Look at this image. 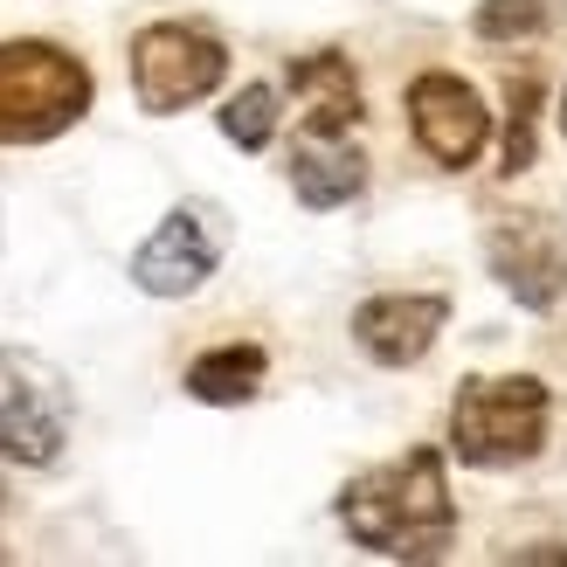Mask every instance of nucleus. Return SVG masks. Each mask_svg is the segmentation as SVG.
Listing matches in <instances>:
<instances>
[{
    "label": "nucleus",
    "instance_id": "obj_14",
    "mask_svg": "<svg viewBox=\"0 0 567 567\" xmlns=\"http://www.w3.org/2000/svg\"><path fill=\"white\" fill-rule=\"evenodd\" d=\"M533 125H540V76H513V125H505V174L533 166Z\"/></svg>",
    "mask_w": 567,
    "mask_h": 567
},
{
    "label": "nucleus",
    "instance_id": "obj_9",
    "mask_svg": "<svg viewBox=\"0 0 567 567\" xmlns=\"http://www.w3.org/2000/svg\"><path fill=\"white\" fill-rule=\"evenodd\" d=\"M492 277L513 291L519 305H533V311H547V305H560L567 298V264H560V243L540 229V221H498L492 229Z\"/></svg>",
    "mask_w": 567,
    "mask_h": 567
},
{
    "label": "nucleus",
    "instance_id": "obj_5",
    "mask_svg": "<svg viewBox=\"0 0 567 567\" xmlns=\"http://www.w3.org/2000/svg\"><path fill=\"white\" fill-rule=\"evenodd\" d=\"M221 249H229V221H221V208L187 202V208H174L146 243H138L132 284L146 298H187V291H202V284L215 277Z\"/></svg>",
    "mask_w": 567,
    "mask_h": 567
},
{
    "label": "nucleus",
    "instance_id": "obj_6",
    "mask_svg": "<svg viewBox=\"0 0 567 567\" xmlns=\"http://www.w3.org/2000/svg\"><path fill=\"white\" fill-rule=\"evenodd\" d=\"M70 436L63 381L28 353H0V457L14 464H55Z\"/></svg>",
    "mask_w": 567,
    "mask_h": 567
},
{
    "label": "nucleus",
    "instance_id": "obj_2",
    "mask_svg": "<svg viewBox=\"0 0 567 567\" xmlns=\"http://www.w3.org/2000/svg\"><path fill=\"white\" fill-rule=\"evenodd\" d=\"M91 111V70L55 42H0V146H42Z\"/></svg>",
    "mask_w": 567,
    "mask_h": 567
},
{
    "label": "nucleus",
    "instance_id": "obj_10",
    "mask_svg": "<svg viewBox=\"0 0 567 567\" xmlns=\"http://www.w3.org/2000/svg\"><path fill=\"white\" fill-rule=\"evenodd\" d=\"M291 187H298L305 208H347L367 187V159L347 132H305L298 159H291Z\"/></svg>",
    "mask_w": 567,
    "mask_h": 567
},
{
    "label": "nucleus",
    "instance_id": "obj_12",
    "mask_svg": "<svg viewBox=\"0 0 567 567\" xmlns=\"http://www.w3.org/2000/svg\"><path fill=\"white\" fill-rule=\"evenodd\" d=\"M264 381V347H215L187 367V394L194 402H208V409H236L249 402Z\"/></svg>",
    "mask_w": 567,
    "mask_h": 567
},
{
    "label": "nucleus",
    "instance_id": "obj_11",
    "mask_svg": "<svg viewBox=\"0 0 567 567\" xmlns=\"http://www.w3.org/2000/svg\"><path fill=\"white\" fill-rule=\"evenodd\" d=\"M291 91L305 97V132H353L360 125V76L353 63L339 49H319V55H305V63L291 70Z\"/></svg>",
    "mask_w": 567,
    "mask_h": 567
},
{
    "label": "nucleus",
    "instance_id": "obj_7",
    "mask_svg": "<svg viewBox=\"0 0 567 567\" xmlns=\"http://www.w3.org/2000/svg\"><path fill=\"white\" fill-rule=\"evenodd\" d=\"M409 125H415L422 153H430L436 166H471L477 146H485V132H492V111H485V97H477L464 76L422 70L409 83Z\"/></svg>",
    "mask_w": 567,
    "mask_h": 567
},
{
    "label": "nucleus",
    "instance_id": "obj_13",
    "mask_svg": "<svg viewBox=\"0 0 567 567\" xmlns=\"http://www.w3.org/2000/svg\"><path fill=\"white\" fill-rule=\"evenodd\" d=\"M221 132H229V146L264 153V146H270V132H277V91H270V83H249L243 97L221 104Z\"/></svg>",
    "mask_w": 567,
    "mask_h": 567
},
{
    "label": "nucleus",
    "instance_id": "obj_8",
    "mask_svg": "<svg viewBox=\"0 0 567 567\" xmlns=\"http://www.w3.org/2000/svg\"><path fill=\"white\" fill-rule=\"evenodd\" d=\"M443 319H450V305L443 298H430V291H388V298H367L360 311H353V339L367 353H374L381 367H415L422 353L436 347V332H443Z\"/></svg>",
    "mask_w": 567,
    "mask_h": 567
},
{
    "label": "nucleus",
    "instance_id": "obj_15",
    "mask_svg": "<svg viewBox=\"0 0 567 567\" xmlns=\"http://www.w3.org/2000/svg\"><path fill=\"white\" fill-rule=\"evenodd\" d=\"M547 21V0H477V35L485 42H519Z\"/></svg>",
    "mask_w": 567,
    "mask_h": 567
},
{
    "label": "nucleus",
    "instance_id": "obj_4",
    "mask_svg": "<svg viewBox=\"0 0 567 567\" xmlns=\"http://www.w3.org/2000/svg\"><path fill=\"white\" fill-rule=\"evenodd\" d=\"M229 76V49H221L208 28H187V21H153L132 35V91L146 111H187L202 104L215 83Z\"/></svg>",
    "mask_w": 567,
    "mask_h": 567
},
{
    "label": "nucleus",
    "instance_id": "obj_16",
    "mask_svg": "<svg viewBox=\"0 0 567 567\" xmlns=\"http://www.w3.org/2000/svg\"><path fill=\"white\" fill-rule=\"evenodd\" d=\"M560 132H567V97H560Z\"/></svg>",
    "mask_w": 567,
    "mask_h": 567
},
{
    "label": "nucleus",
    "instance_id": "obj_1",
    "mask_svg": "<svg viewBox=\"0 0 567 567\" xmlns=\"http://www.w3.org/2000/svg\"><path fill=\"white\" fill-rule=\"evenodd\" d=\"M339 519L360 547H381V554H443L450 540V485H443V457L436 450H409L402 464H381L353 477L339 492Z\"/></svg>",
    "mask_w": 567,
    "mask_h": 567
},
{
    "label": "nucleus",
    "instance_id": "obj_3",
    "mask_svg": "<svg viewBox=\"0 0 567 567\" xmlns=\"http://www.w3.org/2000/svg\"><path fill=\"white\" fill-rule=\"evenodd\" d=\"M450 443L464 464H526L547 443V388L533 374H498V381H464L450 409Z\"/></svg>",
    "mask_w": 567,
    "mask_h": 567
}]
</instances>
